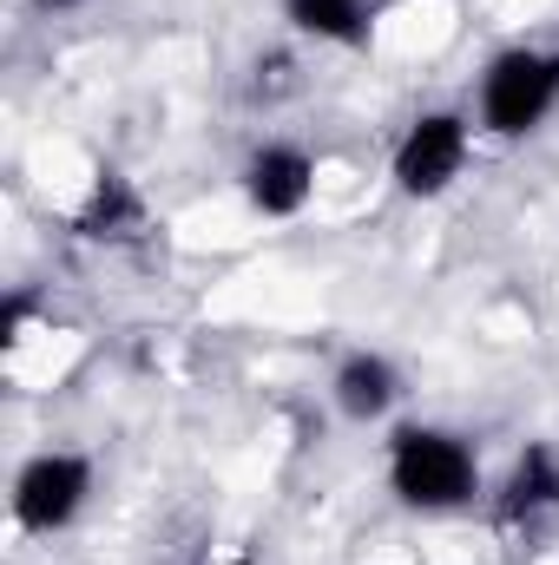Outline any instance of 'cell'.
<instances>
[{
	"label": "cell",
	"instance_id": "obj_9",
	"mask_svg": "<svg viewBox=\"0 0 559 565\" xmlns=\"http://www.w3.org/2000/svg\"><path fill=\"white\" fill-rule=\"evenodd\" d=\"M133 224H139V198L126 191V178H99L93 211H86V231L93 237H126Z\"/></svg>",
	"mask_w": 559,
	"mask_h": 565
},
{
	"label": "cell",
	"instance_id": "obj_6",
	"mask_svg": "<svg viewBox=\"0 0 559 565\" xmlns=\"http://www.w3.org/2000/svg\"><path fill=\"white\" fill-rule=\"evenodd\" d=\"M336 402H342V415H356V422L382 415V408L395 402V369H389L382 355H356V362H342V375H336Z\"/></svg>",
	"mask_w": 559,
	"mask_h": 565
},
{
	"label": "cell",
	"instance_id": "obj_11",
	"mask_svg": "<svg viewBox=\"0 0 559 565\" xmlns=\"http://www.w3.org/2000/svg\"><path fill=\"white\" fill-rule=\"evenodd\" d=\"M231 565H244V559H231Z\"/></svg>",
	"mask_w": 559,
	"mask_h": 565
},
{
	"label": "cell",
	"instance_id": "obj_10",
	"mask_svg": "<svg viewBox=\"0 0 559 565\" xmlns=\"http://www.w3.org/2000/svg\"><path fill=\"white\" fill-rule=\"evenodd\" d=\"M40 7H73V0H40Z\"/></svg>",
	"mask_w": 559,
	"mask_h": 565
},
{
	"label": "cell",
	"instance_id": "obj_5",
	"mask_svg": "<svg viewBox=\"0 0 559 565\" xmlns=\"http://www.w3.org/2000/svg\"><path fill=\"white\" fill-rule=\"evenodd\" d=\"M309 158L303 151H289V145H264L257 158H251V171H244V184H251V204L257 211H271V217H283V211H296L303 198H309Z\"/></svg>",
	"mask_w": 559,
	"mask_h": 565
},
{
	"label": "cell",
	"instance_id": "obj_7",
	"mask_svg": "<svg viewBox=\"0 0 559 565\" xmlns=\"http://www.w3.org/2000/svg\"><path fill=\"white\" fill-rule=\"evenodd\" d=\"M559 500V467L547 447H527L520 454V467H514V480H507V500H500V520H527V513H540V507H553Z\"/></svg>",
	"mask_w": 559,
	"mask_h": 565
},
{
	"label": "cell",
	"instance_id": "obj_8",
	"mask_svg": "<svg viewBox=\"0 0 559 565\" xmlns=\"http://www.w3.org/2000/svg\"><path fill=\"white\" fill-rule=\"evenodd\" d=\"M289 20L323 40H362V7L356 0H289Z\"/></svg>",
	"mask_w": 559,
	"mask_h": 565
},
{
	"label": "cell",
	"instance_id": "obj_2",
	"mask_svg": "<svg viewBox=\"0 0 559 565\" xmlns=\"http://www.w3.org/2000/svg\"><path fill=\"white\" fill-rule=\"evenodd\" d=\"M559 99V60L547 53H500L481 93V113L494 132H527L547 119V106Z\"/></svg>",
	"mask_w": 559,
	"mask_h": 565
},
{
	"label": "cell",
	"instance_id": "obj_3",
	"mask_svg": "<svg viewBox=\"0 0 559 565\" xmlns=\"http://www.w3.org/2000/svg\"><path fill=\"white\" fill-rule=\"evenodd\" d=\"M80 500H86V460H73V454H40V460L20 473V487H13V513H20V526H33V533L66 526V520L80 513Z\"/></svg>",
	"mask_w": 559,
	"mask_h": 565
},
{
	"label": "cell",
	"instance_id": "obj_1",
	"mask_svg": "<svg viewBox=\"0 0 559 565\" xmlns=\"http://www.w3.org/2000/svg\"><path fill=\"white\" fill-rule=\"evenodd\" d=\"M395 493L409 507H461L474 493V454L434 427L395 434Z\"/></svg>",
	"mask_w": 559,
	"mask_h": 565
},
{
	"label": "cell",
	"instance_id": "obj_4",
	"mask_svg": "<svg viewBox=\"0 0 559 565\" xmlns=\"http://www.w3.org/2000/svg\"><path fill=\"white\" fill-rule=\"evenodd\" d=\"M461 158H467V126H461L454 113H434V119H421L415 132L402 139V151H395V178H402V191L434 198V191L461 171Z\"/></svg>",
	"mask_w": 559,
	"mask_h": 565
}]
</instances>
